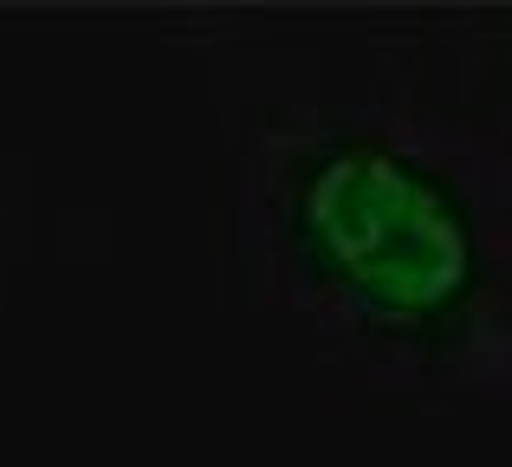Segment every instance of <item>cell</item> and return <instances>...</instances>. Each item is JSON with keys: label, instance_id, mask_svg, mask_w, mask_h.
I'll return each instance as SVG.
<instances>
[{"label": "cell", "instance_id": "obj_1", "mask_svg": "<svg viewBox=\"0 0 512 467\" xmlns=\"http://www.w3.org/2000/svg\"><path fill=\"white\" fill-rule=\"evenodd\" d=\"M467 130L318 104L260 130V260L370 370L500 383L512 357V195Z\"/></svg>", "mask_w": 512, "mask_h": 467}, {"label": "cell", "instance_id": "obj_2", "mask_svg": "<svg viewBox=\"0 0 512 467\" xmlns=\"http://www.w3.org/2000/svg\"><path fill=\"white\" fill-rule=\"evenodd\" d=\"M487 104L512 124V13L500 20V33H487Z\"/></svg>", "mask_w": 512, "mask_h": 467}]
</instances>
